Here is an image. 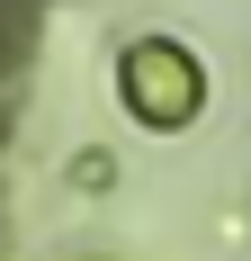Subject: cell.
<instances>
[{"instance_id": "obj_1", "label": "cell", "mask_w": 251, "mask_h": 261, "mask_svg": "<svg viewBox=\"0 0 251 261\" xmlns=\"http://www.w3.org/2000/svg\"><path fill=\"white\" fill-rule=\"evenodd\" d=\"M198 99H206L198 54H179L171 36L125 45V108H135L144 126H179V117H198Z\"/></svg>"}]
</instances>
